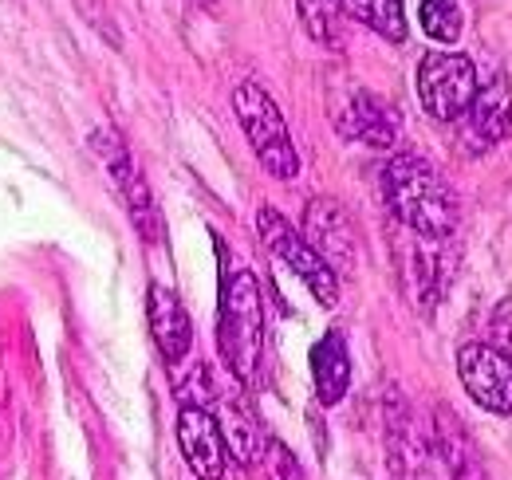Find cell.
Segmentation results:
<instances>
[{
	"label": "cell",
	"mask_w": 512,
	"mask_h": 480,
	"mask_svg": "<svg viewBox=\"0 0 512 480\" xmlns=\"http://www.w3.org/2000/svg\"><path fill=\"white\" fill-rule=\"evenodd\" d=\"M383 193L394 209V217L414 233L418 240H449L457 229V197L446 185V178L414 158L402 154L383 170Z\"/></svg>",
	"instance_id": "1"
},
{
	"label": "cell",
	"mask_w": 512,
	"mask_h": 480,
	"mask_svg": "<svg viewBox=\"0 0 512 480\" xmlns=\"http://www.w3.org/2000/svg\"><path fill=\"white\" fill-rule=\"evenodd\" d=\"M217 339H221V355L229 362V370L241 382H256L260 355H264V300H260V284L249 268L225 272Z\"/></svg>",
	"instance_id": "2"
},
{
	"label": "cell",
	"mask_w": 512,
	"mask_h": 480,
	"mask_svg": "<svg viewBox=\"0 0 512 480\" xmlns=\"http://www.w3.org/2000/svg\"><path fill=\"white\" fill-rule=\"evenodd\" d=\"M233 111H237V122H241L253 154L260 158V166L280 181L296 178L300 174V154L288 138V122L280 115V107L272 103V95L249 79L233 91Z\"/></svg>",
	"instance_id": "3"
},
{
	"label": "cell",
	"mask_w": 512,
	"mask_h": 480,
	"mask_svg": "<svg viewBox=\"0 0 512 480\" xmlns=\"http://www.w3.org/2000/svg\"><path fill=\"white\" fill-rule=\"evenodd\" d=\"M477 67L461 52H430L418 63V99L426 115L438 122L465 119L473 95H477Z\"/></svg>",
	"instance_id": "4"
},
{
	"label": "cell",
	"mask_w": 512,
	"mask_h": 480,
	"mask_svg": "<svg viewBox=\"0 0 512 480\" xmlns=\"http://www.w3.org/2000/svg\"><path fill=\"white\" fill-rule=\"evenodd\" d=\"M256 229H260V240L268 244V252L276 260H284L323 307H335L339 303V276L316 256V248L304 240V233L288 217H280L276 209H260L256 213Z\"/></svg>",
	"instance_id": "5"
},
{
	"label": "cell",
	"mask_w": 512,
	"mask_h": 480,
	"mask_svg": "<svg viewBox=\"0 0 512 480\" xmlns=\"http://www.w3.org/2000/svg\"><path fill=\"white\" fill-rule=\"evenodd\" d=\"M457 378L465 386V394L497 414V418H512V355L493 347V343H465L457 351Z\"/></svg>",
	"instance_id": "6"
},
{
	"label": "cell",
	"mask_w": 512,
	"mask_h": 480,
	"mask_svg": "<svg viewBox=\"0 0 512 480\" xmlns=\"http://www.w3.org/2000/svg\"><path fill=\"white\" fill-rule=\"evenodd\" d=\"M95 150L103 154L111 178H115L119 193H123V201H127L130 221H134L138 237L158 244V240H162V213H158V205H154V197H150V185H146V178H142V170L134 166L130 150L115 138V130H99V134H95Z\"/></svg>",
	"instance_id": "7"
},
{
	"label": "cell",
	"mask_w": 512,
	"mask_h": 480,
	"mask_svg": "<svg viewBox=\"0 0 512 480\" xmlns=\"http://www.w3.org/2000/svg\"><path fill=\"white\" fill-rule=\"evenodd\" d=\"M304 240L316 248L323 264L339 276V272H355L359 260V237L351 229V217L343 213L339 201L331 197H312L304 209Z\"/></svg>",
	"instance_id": "8"
},
{
	"label": "cell",
	"mask_w": 512,
	"mask_h": 480,
	"mask_svg": "<svg viewBox=\"0 0 512 480\" xmlns=\"http://www.w3.org/2000/svg\"><path fill=\"white\" fill-rule=\"evenodd\" d=\"M512 134V87L509 79L497 71L485 87H477L469 111H465V126H461V146L469 154H485L493 146H501Z\"/></svg>",
	"instance_id": "9"
},
{
	"label": "cell",
	"mask_w": 512,
	"mask_h": 480,
	"mask_svg": "<svg viewBox=\"0 0 512 480\" xmlns=\"http://www.w3.org/2000/svg\"><path fill=\"white\" fill-rule=\"evenodd\" d=\"M178 445L182 457L190 465V473L197 480H221L225 477V441H221V425L209 410L201 406H182L178 414Z\"/></svg>",
	"instance_id": "10"
},
{
	"label": "cell",
	"mask_w": 512,
	"mask_h": 480,
	"mask_svg": "<svg viewBox=\"0 0 512 480\" xmlns=\"http://www.w3.org/2000/svg\"><path fill=\"white\" fill-rule=\"evenodd\" d=\"M398 126H402L398 111L386 99L371 95V91H355L351 103L339 115V130L347 138H355L363 146H375V150H386V146L398 142Z\"/></svg>",
	"instance_id": "11"
},
{
	"label": "cell",
	"mask_w": 512,
	"mask_h": 480,
	"mask_svg": "<svg viewBox=\"0 0 512 480\" xmlns=\"http://www.w3.org/2000/svg\"><path fill=\"white\" fill-rule=\"evenodd\" d=\"M146 315H150V335L162 351L166 362H182L190 355V343H193V327H190V315L182 300L166 288V284H150V296H146Z\"/></svg>",
	"instance_id": "12"
},
{
	"label": "cell",
	"mask_w": 512,
	"mask_h": 480,
	"mask_svg": "<svg viewBox=\"0 0 512 480\" xmlns=\"http://www.w3.org/2000/svg\"><path fill=\"white\" fill-rule=\"evenodd\" d=\"M434 449L446 461L453 480H489L473 441H469V433L461 429V421L453 418V410H446V406L434 414Z\"/></svg>",
	"instance_id": "13"
},
{
	"label": "cell",
	"mask_w": 512,
	"mask_h": 480,
	"mask_svg": "<svg viewBox=\"0 0 512 480\" xmlns=\"http://www.w3.org/2000/svg\"><path fill=\"white\" fill-rule=\"evenodd\" d=\"M312 378H316V398L320 406H339L351 386V359L347 343L339 331H327L320 343L312 347Z\"/></svg>",
	"instance_id": "14"
},
{
	"label": "cell",
	"mask_w": 512,
	"mask_h": 480,
	"mask_svg": "<svg viewBox=\"0 0 512 480\" xmlns=\"http://www.w3.org/2000/svg\"><path fill=\"white\" fill-rule=\"evenodd\" d=\"M221 441H225V453L237 461V465H245V469H253L260 465V453H264V433H260V425L256 418L241 406V402H225L221 406Z\"/></svg>",
	"instance_id": "15"
},
{
	"label": "cell",
	"mask_w": 512,
	"mask_h": 480,
	"mask_svg": "<svg viewBox=\"0 0 512 480\" xmlns=\"http://www.w3.org/2000/svg\"><path fill=\"white\" fill-rule=\"evenodd\" d=\"M343 16H355L359 24H367L371 32H379L390 44H402L406 40V8L402 0H339Z\"/></svg>",
	"instance_id": "16"
},
{
	"label": "cell",
	"mask_w": 512,
	"mask_h": 480,
	"mask_svg": "<svg viewBox=\"0 0 512 480\" xmlns=\"http://www.w3.org/2000/svg\"><path fill=\"white\" fill-rule=\"evenodd\" d=\"M296 12H300L304 32L320 48H343L347 32H343V8H339V0H296Z\"/></svg>",
	"instance_id": "17"
},
{
	"label": "cell",
	"mask_w": 512,
	"mask_h": 480,
	"mask_svg": "<svg viewBox=\"0 0 512 480\" xmlns=\"http://www.w3.org/2000/svg\"><path fill=\"white\" fill-rule=\"evenodd\" d=\"M418 20H422V28H426V36L430 40H438V44H457L461 40V8H457V0H422L418 4Z\"/></svg>",
	"instance_id": "18"
},
{
	"label": "cell",
	"mask_w": 512,
	"mask_h": 480,
	"mask_svg": "<svg viewBox=\"0 0 512 480\" xmlns=\"http://www.w3.org/2000/svg\"><path fill=\"white\" fill-rule=\"evenodd\" d=\"M260 465L268 469V480H304L300 465H296V457H292V449H288L284 441H276V437H264Z\"/></svg>",
	"instance_id": "19"
},
{
	"label": "cell",
	"mask_w": 512,
	"mask_h": 480,
	"mask_svg": "<svg viewBox=\"0 0 512 480\" xmlns=\"http://www.w3.org/2000/svg\"><path fill=\"white\" fill-rule=\"evenodd\" d=\"M493 335H497L493 347H501V351L512 355V300H501V307L493 311Z\"/></svg>",
	"instance_id": "20"
}]
</instances>
